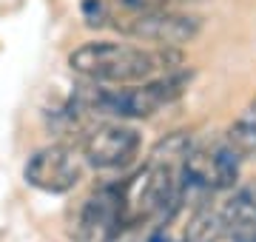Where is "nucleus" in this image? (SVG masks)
Listing matches in <instances>:
<instances>
[{
    "instance_id": "nucleus-1",
    "label": "nucleus",
    "mask_w": 256,
    "mask_h": 242,
    "mask_svg": "<svg viewBox=\"0 0 256 242\" xmlns=\"http://www.w3.org/2000/svg\"><path fill=\"white\" fill-rule=\"evenodd\" d=\"M180 63H182V54L176 48H142L126 46V43H108V40L86 43L68 54V66L74 74L97 86L148 83L154 77L176 72Z\"/></svg>"
},
{
    "instance_id": "nucleus-2",
    "label": "nucleus",
    "mask_w": 256,
    "mask_h": 242,
    "mask_svg": "<svg viewBox=\"0 0 256 242\" xmlns=\"http://www.w3.org/2000/svg\"><path fill=\"white\" fill-rule=\"evenodd\" d=\"M191 83V72L176 68L171 74L154 77L148 83L137 86H120V88H106V86H80L72 94V106L80 114H97V117H114V120H146L156 114L162 106L180 100Z\"/></svg>"
},
{
    "instance_id": "nucleus-3",
    "label": "nucleus",
    "mask_w": 256,
    "mask_h": 242,
    "mask_svg": "<svg viewBox=\"0 0 256 242\" xmlns=\"http://www.w3.org/2000/svg\"><path fill=\"white\" fill-rule=\"evenodd\" d=\"M126 225H131L126 188L102 186L82 202L77 216V236L82 242H114Z\"/></svg>"
},
{
    "instance_id": "nucleus-4",
    "label": "nucleus",
    "mask_w": 256,
    "mask_h": 242,
    "mask_svg": "<svg viewBox=\"0 0 256 242\" xmlns=\"http://www.w3.org/2000/svg\"><path fill=\"white\" fill-rule=\"evenodd\" d=\"M140 131L134 126H126L120 120L100 122L94 128L86 131L82 137V157L92 168L114 171V168L131 166L140 154Z\"/></svg>"
},
{
    "instance_id": "nucleus-5",
    "label": "nucleus",
    "mask_w": 256,
    "mask_h": 242,
    "mask_svg": "<svg viewBox=\"0 0 256 242\" xmlns=\"http://www.w3.org/2000/svg\"><path fill=\"white\" fill-rule=\"evenodd\" d=\"M122 34L142 43H154L156 48H176L182 43H191L202 28V20L188 12H148V14H131L126 23H117Z\"/></svg>"
},
{
    "instance_id": "nucleus-6",
    "label": "nucleus",
    "mask_w": 256,
    "mask_h": 242,
    "mask_svg": "<svg viewBox=\"0 0 256 242\" xmlns=\"http://www.w3.org/2000/svg\"><path fill=\"white\" fill-rule=\"evenodd\" d=\"M82 177L80 157L74 154V148L54 142L46 148L34 151V157L26 162V180L28 186L48 191V194H66L72 191Z\"/></svg>"
},
{
    "instance_id": "nucleus-7",
    "label": "nucleus",
    "mask_w": 256,
    "mask_h": 242,
    "mask_svg": "<svg viewBox=\"0 0 256 242\" xmlns=\"http://www.w3.org/2000/svg\"><path fill=\"white\" fill-rule=\"evenodd\" d=\"M220 214L225 236H230L234 242L256 236V186H245L234 191L228 202L220 205Z\"/></svg>"
},
{
    "instance_id": "nucleus-8",
    "label": "nucleus",
    "mask_w": 256,
    "mask_h": 242,
    "mask_svg": "<svg viewBox=\"0 0 256 242\" xmlns=\"http://www.w3.org/2000/svg\"><path fill=\"white\" fill-rule=\"evenodd\" d=\"M222 236H225V228H222L220 208H214L210 200L194 205L188 228H185V242H220Z\"/></svg>"
},
{
    "instance_id": "nucleus-9",
    "label": "nucleus",
    "mask_w": 256,
    "mask_h": 242,
    "mask_svg": "<svg viewBox=\"0 0 256 242\" xmlns=\"http://www.w3.org/2000/svg\"><path fill=\"white\" fill-rule=\"evenodd\" d=\"M225 140H228L230 146L242 154V160L254 157V154H256V97L248 102L245 112H242L236 120L228 126Z\"/></svg>"
},
{
    "instance_id": "nucleus-10",
    "label": "nucleus",
    "mask_w": 256,
    "mask_h": 242,
    "mask_svg": "<svg viewBox=\"0 0 256 242\" xmlns=\"http://www.w3.org/2000/svg\"><path fill=\"white\" fill-rule=\"evenodd\" d=\"M174 0H120V6L134 14H148V12H162V9H171Z\"/></svg>"
},
{
    "instance_id": "nucleus-11",
    "label": "nucleus",
    "mask_w": 256,
    "mask_h": 242,
    "mask_svg": "<svg viewBox=\"0 0 256 242\" xmlns=\"http://www.w3.org/2000/svg\"><path fill=\"white\" fill-rule=\"evenodd\" d=\"M82 18L88 26H102L108 20V9L102 0H82Z\"/></svg>"
},
{
    "instance_id": "nucleus-12",
    "label": "nucleus",
    "mask_w": 256,
    "mask_h": 242,
    "mask_svg": "<svg viewBox=\"0 0 256 242\" xmlns=\"http://www.w3.org/2000/svg\"><path fill=\"white\" fill-rule=\"evenodd\" d=\"M239 242H256V236H248V240H239Z\"/></svg>"
}]
</instances>
